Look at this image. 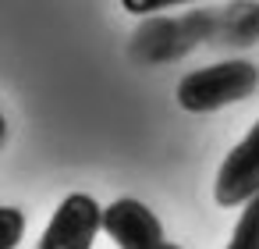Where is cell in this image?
Segmentation results:
<instances>
[{
    "label": "cell",
    "instance_id": "obj_1",
    "mask_svg": "<svg viewBox=\"0 0 259 249\" xmlns=\"http://www.w3.org/2000/svg\"><path fill=\"white\" fill-rule=\"evenodd\" d=\"M259 86V68L248 61H220L199 72H188L178 82V103L188 114H209L227 103L248 100Z\"/></svg>",
    "mask_w": 259,
    "mask_h": 249
},
{
    "label": "cell",
    "instance_id": "obj_2",
    "mask_svg": "<svg viewBox=\"0 0 259 249\" xmlns=\"http://www.w3.org/2000/svg\"><path fill=\"white\" fill-rule=\"evenodd\" d=\"M100 228H103V206L85 192H71L50 217L39 249H93Z\"/></svg>",
    "mask_w": 259,
    "mask_h": 249
},
{
    "label": "cell",
    "instance_id": "obj_3",
    "mask_svg": "<svg viewBox=\"0 0 259 249\" xmlns=\"http://www.w3.org/2000/svg\"><path fill=\"white\" fill-rule=\"evenodd\" d=\"M259 196V121L248 128V135L224 157L213 185V199L220 206H238Z\"/></svg>",
    "mask_w": 259,
    "mask_h": 249
},
{
    "label": "cell",
    "instance_id": "obj_4",
    "mask_svg": "<svg viewBox=\"0 0 259 249\" xmlns=\"http://www.w3.org/2000/svg\"><path fill=\"white\" fill-rule=\"evenodd\" d=\"M103 231L117 242V249H156V245H163L160 217L132 196L103 206Z\"/></svg>",
    "mask_w": 259,
    "mask_h": 249
},
{
    "label": "cell",
    "instance_id": "obj_5",
    "mask_svg": "<svg viewBox=\"0 0 259 249\" xmlns=\"http://www.w3.org/2000/svg\"><path fill=\"white\" fill-rule=\"evenodd\" d=\"M227 249H259V196L245 203L238 224H234V235L227 242Z\"/></svg>",
    "mask_w": 259,
    "mask_h": 249
},
{
    "label": "cell",
    "instance_id": "obj_6",
    "mask_svg": "<svg viewBox=\"0 0 259 249\" xmlns=\"http://www.w3.org/2000/svg\"><path fill=\"white\" fill-rule=\"evenodd\" d=\"M25 235V214L18 206H0V249H15Z\"/></svg>",
    "mask_w": 259,
    "mask_h": 249
},
{
    "label": "cell",
    "instance_id": "obj_7",
    "mask_svg": "<svg viewBox=\"0 0 259 249\" xmlns=\"http://www.w3.org/2000/svg\"><path fill=\"white\" fill-rule=\"evenodd\" d=\"M178 0H124V8L132 11V15H153V11H160V8H174Z\"/></svg>",
    "mask_w": 259,
    "mask_h": 249
},
{
    "label": "cell",
    "instance_id": "obj_8",
    "mask_svg": "<svg viewBox=\"0 0 259 249\" xmlns=\"http://www.w3.org/2000/svg\"><path fill=\"white\" fill-rule=\"evenodd\" d=\"M4 139H8V121H4V114H0V146H4Z\"/></svg>",
    "mask_w": 259,
    "mask_h": 249
},
{
    "label": "cell",
    "instance_id": "obj_9",
    "mask_svg": "<svg viewBox=\"0 0 259 249\" xmlns=\"http://www.w3.org/2000/svg\"><path fill=\"white\" fill-rule=\"evenodd\" d=\"M156 249H181V245H174V242H163V245H156Z\"/></svg>",
    "mask_w": 259,
    "mask_h": 249
}]
</instances>
